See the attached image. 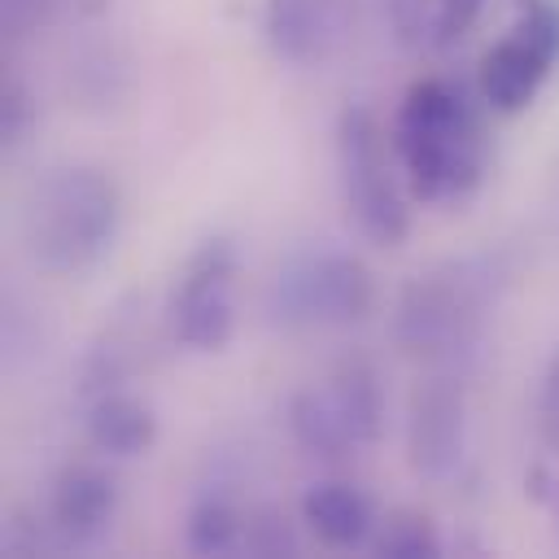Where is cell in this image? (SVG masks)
Returning <instances> with one entry per match:
<instances>
[{"mask_svg": "<svg viewBox=\"0 0 559 559\" xmlns=\"http://www.w3.org/2000/svg\"><path fill=\"white\" fill-rule=\"evenodd\" d=\"M402 179L424 205L467 201L489 166V135L472 96L450 79H419L406 87L389 127Z\"/></svg>", "mask_w": 559, "mask_h": 559, "instance_id": "cell-1", "label": "cell"}, {"mask_svg": "<svg viewBox=\"0 0 559 559\" xmlns=\"http://www.w3.org/2000/svg\"><path fill=\"white\" fill-rule=\"evenodd\" d=\"M122 223L118 183L96 166H57L48 170L22 210V236L35 266L48 275H87L96 271Z\"/></svg>", "mask_w": 559, "mask_h": 559, "instance_id": "cell-2", "label": "cell"}, {"mask_svg": "<svg viewBox=\"0 0 559 559\" xmlns=\"http://www.w3.org/2000/svg\"><path fill=\"white\" fill-rule=\"evenodd\" d=\"M485 323V280L472 262L415 275L393 306V341L406 358L445 367L476 349Z\"/></svg>", "mask_w": 559, "mask_h": 559, "instance_id": "cell-3", "label": "cell"}, {"mask_svg": "<svg viewBox=\"0 0 559 559\" xmlns=\"http://www.w3.org/2000/svg\"><path fill=\"white\" fill-rule=\"evenodd\" d=\"M336 166H341V192L349 205V218L371 245H402L411 231V210L397 188V153L389 131L367 105L341 109L336 122Z\"/></svg>", "mask_w": 559, "mask_h": 559, "instance_id": "cell-4", "label": "cell"}, {"mask_svg": "<svg viewBox=\"0 0 559 559\" xmlns=\"http://www.w3.org/2000/svg\"><path fill=\"white\" fill-rule=\"evenodd\" d=\"M288 428L297 445L319 459H345L380 441L384 389L367 362H345L328 380L306 384L288 402Z\"/></svg>", "mask_w": 559, "mask_h": 559, "instance_id": "cell-5", "label": "cell"}, {"mask_svg": "<svg viewBox=\"0 0 559 559\" xmlns=\"http://www.w3.org/2000/svg\"><path fill=\"white\" fill-rule=\"evenodd\" d=\"M376 310L371 271L341 249H310L280 266L271 314L288 328H354Z\"/></svg>", "mask_w": 559, "mask_h": 559, "instance_id": "cell-6", "label": "cell"}, {"mask_svg": "<svg viewBox=\"0 0 559 559\" xmlns=\"http://www.w3.org/2000/svg\"><path fill=\"white\" fill-rule=\"evenodd\" d=\"M559 61V4L555 0H520L515 26L485 52L476 87L485 109L493 114H520L533 105L542 83L550 79Z\"/></svg>", "mask_w": 559, "mask_h": 559, "instance_id": "cell-7", "label": "cell"}, {"mask_svg": "<svg viewBox=\"0 0 559 559\" xmlns=\"http://www.w3.org/2000/svg\"><path fill=\"white\" fill-rule=\"evenodd\" d=\"M170 328H175V341L197 354H214L231 341L236 332V245L227 236H210L188 253L183 275L170 293Z\"/></svg>", "mask_w": 559, "mask_h": 559, "instance_id": "cell-8", "label": "cell"}, {"mask_svg": "<svg viewBox=\"0 0 559 559\" xmlns=\"http://www.w3.org/2000/svg\"><path fill=\"white\" fill-rule=\"evenodd\" d=\"M467 441V397L450 371L428 376L411 393L406 415V459L419 480H450L463 463Z\"/></svg>", "mask_w": 559, "mask_h": 559, "instance_id": "cell-9", "label": "cell"}, {"mask_svg": "<svg viewBox=\"0 0 559 559\" xmlns=\"http://www.w3.org/2000/svg\"><path fill=\"white\" fill-rule=\"evenodd\" d=\"M118 511V485L92 463H70L48 489V528L61 546H96Z\"/></svg>", "mask_w": 559, "mask_h": 559, "instance_id": "cell-10", "label": "cell"}, {"mask_svg": "<svg viewBox=\"0 0 559 559\" xmlns=\"http://www.w3.org/2000/svg\"><path fill=\"white\" fill-rule=\"evenodd\" d=\"M262 35L280 61L310 66L341 35V0H262Z\"/></svg>", "mask_w": 559, "mask_h": 559, "instance_id": "cell-11", "label": "cell"}, {"mask_svg": "<svg viewBox=\"0 0 559 559\" xmlns=\"http://www.w3.org/2000/svg\"><path fill=\"white\" fill-rule=\"evenodd\" d=\"M301 520L310 524V533L323 542V546H336V550H354L362 542H371L376 533V511H371V498L349 485V480H319L301 493Z\"/></svg>", "mask_w": 559, "mask_h": 559, "instance_id": "cell-12", "label": "cell"}, {"mask_svg": "<svg viewBox=\"0 0 559 559\" xmlns=\"http://www.w3.org/2000/svg\"><path fill=\"white\" fill-rule=\"evenodd\" d=\"M83 428H87V441L109 459H135L157 441L153 411L122 389H105L100 397H92Z\"/></svg>", "mask_w": 559, "mask_h": 559, "instance_id": "cell-13", "label": "cell"}, {"mask_svg": "<svg viewBox=\"0 0 559 559\" xmlns=\"http://www.w3.org/2000/svg\"><path fill=\"white\" fill-rule=\"evenodd\" d=\"M240 533H245V524H240L236 507L218 493L197 498L188 511V524H183V542L192 555H227V550H236Z\"/></svg>", "mask_w": 559, "mask_h": 559, "instance_id": "cell-14", "label": "cell"}, {"mask_svg": "<svg viewBox=\"0 0 559 559\" xmlns=\"http://www.w3.org/2000/svg\"><path fill=\"white\" fill-rule=\"evenodd\" d=\"M371 550L384 555V559H432V555H441V537H437V528H432L428 515H419V511H393L371 533Z\"/></svg>", "mask_w": 559, "mask_h": 559, "instance_id": "cell-15", "label": "cell"}, {"mask_svg": "<svg viewBox=\"0 0 559 559\" xmlns=\"http://www.w3.org/2000/svg\"><path fill=\"white\" fill-rule=\"evenodd\" d=\"M485 0H437L432 13H428V26H424V48H450L459 44L476 17H480Z\"/></svg>", "mask_w": 559, "mask_h": 559, "instance_id": "cell-16", "label": "cell"}, {"mask_svg": "<svg viewBox=\"0 0 559 559\" xmlns=\"http://www.w3.org/2000/svg\"><path fill=\"white\" fill-rule=\"evenodd\" d=\"M245 546L253 555H293L297 550V533L280 520V511H258L245 524Z\"/></svg>", "mask_w": 559, "mask_h": 559, "instance_id": "cell-17", "label": "cell"}, {"mask_svg": "<svg viewBox=\"0 0 559 559\" xmlns=\"http://www.w3.org/2000/svg\"><path fill=\"white\" fill-rule=\"evenodd\" d=\"M31 118H35L31 92L17 79H4V92H0V135H4V144H22L26 131H31Z\"/></svg>", "mask_w": 559, "mask_h": 559, "instance_id": "cell-18", "label": "cell"}, {"mask_svg": "<svg viewBox=\"0 0 559 559\" xmlns=\"http://www.w3.org/2000/svg\"><path fill=\"white\" fill-rule=\"evenodd\" d=\"M537 428L542 437L559 450V354L550 358L546 376H542V393H537Z\"/></svg>", "mask_w": 559, "mask_h": 559, "instance_id": "cell-19", "label": "cell"}, {"mask_svg": "<svg viewBox=\"0 0 559 559\" xmlns=\"http://www.w3.org/2000/svg\"><path fill=\"white\" fill-rule=\"evenodd\" d=\"M44 9H48V0H4V22L13 35H22L35 17H44Z\"/></svg>", "mask_w": 559, "mask_h": 559, "instance_id": "cell-20", "label": "cell"}]
</instances>
